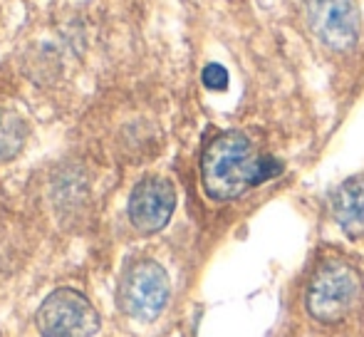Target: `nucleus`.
<instances>
[{
  "label": "nucleus",
  "instance_id": "obj_1",
  "mask_svg": "<svg viewBox=\"0 0 364 337\" xmlns=\"http://www.w3.org/2000/svg\"><path fill=\"white\" fill-rule=\"evenodd\" d=\"M280 173L273 156L260 154L253 141L240 132L218 134L201 156L203 188L216 201H230L243 196L248 188Z\"/></svg>",
  "mask_w": 364,
  "mask_h": 337
},
{
  "label": "nucleus",
  "instance_id": "obj_2",
  "mask_svg": "<svg viewBox=\"0 0 364 337\" xmlns=\"http://www.w3.org/2000/svg\"><path fill=\"white\" fill-rule=\"evenodd\" d=\"M35 323L43 337H92L100 330V313L75 288H58L40 303Z\"/></svg>",
  "mask_w": 364,
  "mask_h": 337
},
{
  "label": "nucleus",
  "instance_id": "obj_3",
  "mask_svg": "<svg viewBox=\"0 0 364 337\" xmlns=\"http://www.w3.org/2000/svg\"><path fill=\"white\" fill-rule=\"evenodd\" d=\"M360 275L347 263L332 260L315 273L307 293V310L320 323H340L360 295Z\"/></svg>",
  "mask_w": 364,
  "mask_h": 337
},
{
  "label": "nucleus",
  "instance_id": "obj_4",
  "mask_svg": "<svg viewBox=\"0 0 364 337\" xmlns=\"http://www.w3.org/2000/svg\"><path fill=\"white\" fill-rule=\"evenodd\" d=\"M168 275L154 260H136L119 283V305L129 318L151 323L168 303Z\"/></svg>",
  "mask_w": 364,
  "mask_h": 337
},
{
  "label": "nucleus",
  "instance_id": "obj_5",
  "mask_svg": "<svg viewBox=\"0 0 364 337\" xmlns=\"http://www.w3.org/2000/svg\"><path fill=\"white\" fill-rule=\"evenodd\" d=\"M307 28L325 48L345 53L360 40V8L355 0H302Z\"/></svg>",
  "mask_w": 364,
  "mask_h": 337
},
{
  "label": "nucleus",
  "instance_id": "obj_6",
  "mask_svg": "<svg viewBox=\"0 0 364 337\" xmlns=\"http://www.w3.org/2000/svg\"><path fill=\"white\" fill-rule=\"evenodd\" d=\"M176 208V191L166 178H144L129 196V221L139 233H156L171 218Z\"/></svg>",
  "mask_w": 364,
  "mask_h": 337
},
{
  "label": "nucleus",
  "instance_id": "obj_7",
  "mask_svg": "<svg viewBox=\"0 0 364 337\" xmlns=\"http://www.w3.org/2000/svg\"><path fill=\"white\" fill-rule=\"evenodd\" d=\"M332 213L350 236H364V176L347 178L332 193Z\"/></svg>",
  "mask_w": 364,
  "mask_h": 337
},
{
  "label": "nucleus",
  "instance_id": "obj_8",
  "mask_svg": "<svg viewBox=\"0 0 364 337\" xmlns=\"http://www.w3.org/2000/svg\"><path fill=\"white\" fill-rule=\"evenodd\" d=\"M201 80H203V85L213 92H223L225 87H228V73H225L223 65H216V63H211V65L203 68Z\"/></svg>",
  "mask_w": 364,
  "mask_h": 337
}]
</instances>
